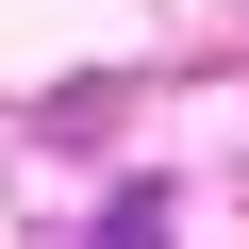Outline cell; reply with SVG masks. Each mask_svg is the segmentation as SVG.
<instances>
[{"label": "cell", "instance_id": "obj_1", "mask_svg": "<svg viewBox=\"0 0 249 249\" xmlns=\"http://www.w3.org/2000/svg\"><path fill=\"white\" fill-rule=\"evenodd\" d=\"M100 249H166V183H133V199H116V216H100Z\"/></svg>", "mask_w": 249, "mask_h": 249}]
</instances>
